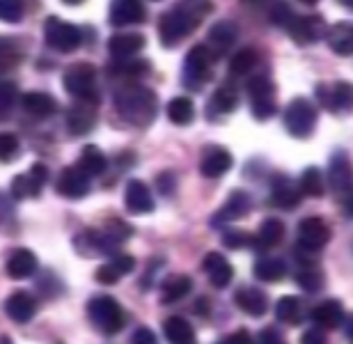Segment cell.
Wrapping results in <instances>:
<instances>
[{
  "label": "cell",
  "instance_id": "c3c4849f",
  "mask_svg": "<svg viewBox=\"0 0 353 344\" xmlns=\"http://www.w3.org/2000/svg\"><path fill=\"white\" fill-rule=\"evenodd\" d=\"M110 264L119 276H126V273H131L133 269H136V257L133 255H115L110 259Z\"/></svg>",
  "mask_w": 353,
  "mask_h": 344
},
{
  "label": "cell",
  "instance_id": "9f6ffc18",
  "mask_svg": "<svg viewBox=\"0 0 353 344\" xmlns=\"http://www.w3.org/2000/svg\"><path fill=\"white\" fill-rule=\"evenodd\" d=\"M14 216V209H12V202L7 198L5 193H0V221H10Z\"/></svg>",
  "mask_w": 353,
  "mask_h": 344
},
{
  "label": "cell",
  "instance_id": "4fadbf2b",
  "mask_svg": "<svg viewBox=\"0 0 353 344\" xmlns=\"http://www.w3.org/2000/svg\"><path fill=\"white\" fill-rule=\"evenodd\" d=\"M330 241V227L323 219L310 216L299 223V245L305 250H321Z\"/></svg>",
  "mask_w": 353,
  "mask_h": 344
},
{
  "label": "cell",
  "instance_id": "1f68e13d",
  "mask_svg": "<svg viewBox=\"0 0 353 344\" xmlns=\"http://www.w3.org/2000/svg\"><path fill=\"white\" fill-rule=\"evenodd\" d=\"M275 317H278L282 324L299 326L303 321V317H305L303 301L296 299V296H282L278 303H275Z\"/></svg>",
  "mask_w": 353,
  "mask_h": 344
},
{
  "label": "cell",
  "instance_id": "cb8c5ba5",
  "mask_svg": "<svg viewBox=\"0 0 353 344\" xmlns=\"http://www.w3.org/2000/svg\"><path fill=\"white\" fill-rule=\"evenodd\" d=\"M37 257H34L32 250H26V248H19L14 250L10 259H7L5 269H7V276L14 278V280H26L37 273Z\"/></svg>",
  "mask_w": 353,
  "mask_h": 344
},
{
  "label": "cell",
  "instance_id": "ee69618b",
  "mask_svg": "<svg viewBox=\"0 0 353 344\" xmlns=\"http://www.w3.org/2000/svg\"><path fill=\"white\" fill-rule=\"evenodd\" d=\"M19 99V90L12 81H0V115H5Z\"/></svg>",
  "mask_w": 353,
  "mask_h": 344
},
{
  "label": "cell",
  "instance_id": "836d02e7",
  "mask_svg": "<svg viewBox=\"0 0 353 344\" xmlns=\"http://www.w3.org/2000/svg\"><path fill=\"white\" fill-rule=\"evenodd\" d=\"M163 333L170 344H193L195 342L193 326L181 317H168L163 324Z\"/></svg>",
  "mask_w": 353,
  "mask_h": 344
},
{
  "label": "cell",
  "instance_id": "d590c367",
  "mask_svg": "<svg viewBox=\"0 0 353 344\" xmlns=\"http://www.w3.org/2000/svg\"><path fill=\"white\" fill-rule=\"evenodd\" d=\"M328 46L333 48L337 55H351L353 53V28L351 23H337L333 30L326 32Z\"/></svg>",
  "mask_w": 353,
  "mask_h": 344
},
{
  "label": "cell",
  "instance_id": "e575fe53",
  "mask_svg": "<svg viewBox=\"0 0 353 344\" xmlns=\"http://www.w3.org/2000/svg\"><path fill=\"white\" fill-rule=\"evenodd\" d=\"M190 287H193V280H190L188 276H181V273H176V276H170L163 283V292H161V303H165V305L176 303V301H181L190 292Z\"/></svg>",
  "mask_w": 353,
  "mask_h": 344
},
{
  "label": "cell",
  "instance_id": "816d5d0a",
  "mask_svg": "<svg viewBox=\"0 0 353 344\" xmlns=\"http://www.w3.org/2000/svg\"><path fill=\"white\" fill-rule=\"evenodd\" d=\"M218 344H255V340H252V335L245 328H239V331L230 333L228 338H223Z\"/></svg>",
  "mask_w": 353,
  "mask_h": 344
},
{
  "label": "cell",
  "instance_id": "f6af8a7d",
  "mask_svg": "<svg viewBox=\"0 0 353 344\" xmlns=\"http://www.w3.org/2000/svg\"><path fill=\"white\" fill-rule=\"evenodd\" d=\"M223 243L228 245L232 250H239V248H245V245L252 243V236L248 232L243 230H232V232H225L223 234Z\"/></svg>",
  "mask_w": 353,
  "mask_h": 344
},
{
  "label": "cell",
  "instance_id": "11a10c76",
  "mask_svg": "<svg viewBox=\"0 0 353 344\" xmlns=\"http://www.w3.org/2000/svg\"><path fill=\"white\" fill-rule=\"evenodd\" d=\"M301 344H326V335H323L321 328H310V331H305V335H303Z\"/></svg>",
  "mask_w": 353,
  "mask_h": 344
},
{
  "label": "cell",
  "instance_id": "277c9868",
  "mask_svg": "<svg viewBox=\"0 0 353 344\" xmlns=\"http://www.w3.org/2000/svg\"><path fill=\"white\" fill-rule=\"evenodd\" d=\"M88 317L103 335H115L124 328V310L112 296H94L88 303Z\"/></svg>",
  "mask_w": 353,
  "mask_h": 344
},
{
  "label": "cell",
  "instance_id": "6da1fadb",
  "mask_svg": "<svg viewBox=\"0 0 353 344\" xmlns=\"http://www.w3.org/2000/svg\"><path fill=\"white\" fill-rule=\"evenodd\" d=\"M211 5H176L174 10L159 19V37L163 46H176L181 39H186L190 32L200 26V21L207 17Z\"/></svg>",
  "mask_w": 353,
  "mask_h": 344
},
{
  "label": "cell",
  "instance_id": "ab89813d",
  "mask_svg": "<svg viewBox=\"0 0 353 344\" xmlns=\"http://www.w3.org/2000/svg\"><path fill=\"white\" fill-rule=\"evenodd\" d=\"M255 67H257V51L255 48H241V51H239L230 62V72L236 74V76L248 74Z\"/></svg>",
  "mask_w": 353,
  "mask_h": 344
},
{
  "label": "cell",
  "instance_id": "4316f807",
  "mask_svg": "<svg viewBox=\"0 0 353 344\" xmlns=\"http://www.w3.org/2000/svg\"><path fill=\"white\" fill-rule=\"evenodd\" d=\"M330 186H333L335 193L351 198V165L342 152H337L330 161Z\"/></svg>",
  "mask_w": 353,
  "mask_h": 344
},
{
  "label": "cell",
  "instance_id": "7402d4cb",
  "mask_svg": "<svg viewBox=\"0 0 353 344\" xmlns=\"http://www.w3.org/2000/svg\"><path fill=\"white\" fill-rule=\"evenodd\" d=\"M147 39L140 32H122L108 39V51L115 60H131L133 55H138L145 48Z\"/></svg>",
  "mask_w": 353,
  "mask_h": 344
},
{
  "label": "cell",
  "instance_id": "f1b7e54d",
  "mask_svg": "<svg viewBox=\"0 0 353 344\" xmlns=\"http://www.w3.org/2000/svg\"><path fill=\"white\" fill-rule=\"evenodd\" d=\"M285 236V225H282L280 219H266L262 221V225L257 230V236L252 239L250 245H255L259 250H266V248H273L278 245Z\"/></svg>",
  "mask_w": 353,
  "mask_h": 344
},
{
  "label": "cell",
  "instance_id": "9a60e30c",
  "mask_svg": "<svg viewBox=\"0 0 353 344\" xmlns=\"http://www.w3.org/2000/svg\"><path fill=\"white\" fill-rule=\"evenodd\" d=\"M110 23L117 28L124 26H138L147 19L143 0H112L110 3Z\"/></svg>",
  "mask_w": 353,
  "mask_h": 344
},
{
  "label": "cell",
  "instance_id": "30bf717a",
  "mask_svg": "<svg viewBox=\"0 0 353 344\" xmlns=\"http://www.w3.org/2000/svg\"><path fill=\"white\" fill-rule=\"evenodd\" d=\"M287 30L296 44L307 46V44H312V41H319L326 37L330 26L323 21V17H319V14H307V17H294L289 21Z\"/></svg>",
  "mask_w": 353,
  "mask_h": 344
},
{
  "label": "cell",
  "instance_id": "44dd1931",
  "mask_svg": "<svg viewBox=\"0 0 353 344\" xmlns=\"http://www.w3.org/2000/svg\"><path fill=\"white\" fill-rule=\"evenodd\" d=\"M299 184H294L292 179L285 174H275L271 179V205L280 209H294L301 202Z\"/></svg>",
  "mask_w": 353,
  "mask_h": 344
},
{
  "label": "cell",
  "instance_id": "6f0895ef",
  "mask_svg": "<svg viewBox=\"0 0 353 344\" xmlns=\"http://www.w3.org/2000/svg\"><path fill=\"white\" fill-rule=\"evenodd\" d=\"M340 3H342L344 7H349V10H351V7H353V0H340Z\"/></svg>",
  "mask_w": 353,
  "mask_h": 344
},
{
  "label": "cell",
  "instance_id": "52a82bcc",
  "mask_svg": "<svg viewBox=\"0 0 353 344\" xmlns=\"http://www.w3.org/2000/svg\"><path fill=\"white\" fill-rule=\"evenodd\" d=\"M211 65H214L211 48H207V44H195L186 53V60H183V81H186V85L193 90L202 88L211 79Z\"/></svg>",
  "mask_w": 353,
  "mask_h": 344
},
{
  "label": "cell",
  "instance_id": "60d3db41",
  "mask_svg": "<svg viewBox=\"0 0 353 344\" xmlns=\"http://www.w3.org/2000/svg\"><path fill=\"white\" fill-rule=\"evenodd\" d=\"M19 156V138L10 131H0V161L10 163Z\"/></svg>",
  "mask_w": 353,
  "mask_h": 344
},
{
  "label": "cell",
  "instance_id": "f35d334b",
  "mask_svg": "<svg viewBox=\"0 0 353 344\" xmlns=\"http://www.w3.org/2000/svg\"><path fill=\"white\" fill-rule=\"evenodd\" d=\"M239 106V92L232 85H223L214 92V99H211V108L221 115H230L234 113Z\"/></svg>",
  "mask_w": 353,
  "mask_h": 344
},
{
  "label": "cell",
  "instance_id": "5bb4252c",
  "mask_svg": "<svg viewBox=\"0 0 353 344\" xmlns=\"http://www.w3.org/2000/svg\"><path fill=\"white\" fill-rule=\"evenodd\" d=\"M55 188H58V193L62 195V198L81 200V198H85L88 191H90V177L85 172H81L76 165H69L60 172Z\"/></svg>",
  "mask_w": 353,
  "mask_h": 344
},
{
  "label": "cell",
  "instance_id": "d4e9b609",
  "mask_svg": "<svg viewBox=\"0 0 353 344\" xmlns=\"http://www.w3.org/2000/svg\"><path fill=\"white\" fill-rule=\"evenodd\" d=\"M316 94H319L321 103L328 110H342V108H351V83H335L330 85H319L316 88Z\"/></svg>",
  "mask_w": 353,
  "mask_h": 344
},
{
  "label": "cell",
  "instance_id": "d6a6232c",
  "mask_svg": "<svg viewBox=\"0 0 353 344\" xmlns=\"http://www.w3.org/2000/svg\"><path fill=\"white\" fill-rule=\"evenodd\" d=\"M236 41V26L230 21H218L209 30V44L216 48V53H225ZM207 46V48H211Z\"/></svg>",
  "mask_w": 353,
  "mask_h": 344
},
{
  "label": "cell",
  "instance_id": "7c38bea8",
  "mask_svg": "<svg viewBox=\"0 0 353 344\" xmlns=\"http://www.w3.org/2000/svg\"><path fill=\"white\" fill-rule=\"evenodd\" d=\"M250 209H252L250 195L245 193V191H234L228 200H225V205L214 214V219H211V225H214V227H225L228 223L241 221V219H245V216L250 214Z\"/></svg>",
  "mask_w": 353,
  "mask_h": 344
},
{
  "label": "cell",
  "instance_id": "ac0fdd59",
  "mask_svg": "<svg viewBox=\"0 0 353 344\" xmlns=\"http://www.w3.org/2000/svg\"><path fill=\"white\" fill-rule=\"evenodd\" d=\"M97 124V108L92 106V99H76V103L67 113V126L74 136H85Z\"/></svg>",
  "mask_w": 353,
  "mask_h": 344
},
{
  "label": "cell",
  "instance_id": "7a4b0ae2",
  "mask_svg": "<svg viewBox=\"0 0 353 344\" xmlns=\"http://www.w3.org/2000/svg\"><path fill=\"white\" fill-rule=\"evenodd\" d=\"M115 106L126 122L145 126L157 115V94L138 83H129L115 92Z\"/></svg>",
  "mask_w": 353,
  "mask_h": 344
},
{
  "label": "cell",
  "instance_id": "4dcf8cb0",
  "mask_svg": "<svg viewBox=\"0 0 353 344\" xmlns=\"http://www.w3.org/2000/svg\"><path fill=\"white\" fill-rule=\"evenodd\" d=\"M252 273L262 283H278L287 276V264L278 257H262L252 266Z\"/></svg>",
  "mask_w": 353,
  "mask_h": 344
},
{
  "label": "cell",
  "instance_id": "f907efd6",
  "mask_svg": "<svg viewBox=\"0 0 353 344\" xmlns=\"http://www.w3.org/2000/svg\"><path fill=\"white\" fill-rule=\"evenodd\" d=\"M157 186L163 195H172L176 191V179L172 172H161L157 177Z\"/></svg>",
  "mask_w": 353,
  "mask_h": 344
},
{
  "label": "cell",
  "instance_id": "b9f144b4",
  "mask_svg": "<svg viewBox=\"0 0 353 344\" xmlns=\"http://www.w3.org/2000/svg\"><path fill=\"white\" fill-rule=\"evenodd\" d=\"M23 19V0H0V21L19 23Z\"/></svg>",
  "mask_w": 353,
  "mask_h": 344
},
{
  "label": "cell",
  "instance_id": "ba28073f",
  "mask_svg": "<svg viewBox=\"0 0 353 344\" xmlns=\"http://www.w3.org/2000/svg\"><path fill=\"white\" fill-rule=\"evenodd\" d=\"M65 90L76 99H94L97 72L90 62H76L65 72Z\"/></svg>",
  "mask_w": 353,
  "mask_h": 344
},
{
  "label": "cell",
  "instance_id": "db71d44e",
  "mask_svg": "<svg viewBox=\"0 0 353 344\" xmlns=\"http://www.w3.org/2000/svg\"><path fill=\"white\" fill-rule=\"evenodd\" d=\"M257 344H285V340H282V335L275 331V328H264V331L259 333Z\"/></svg>",
  "mask_w": 353,
  "mask_h": 344
},
{
  "label": "cell",
  "instance_id": "681fc988",
  "mask_svg": "<svg viewBox=\"0 0 353 344\" xmlns=\"http://www.w3.org/2000/svg\"><path fill=\"white\" fill-rule=\"evenodd\" d=\"M94 278H97V283H101V285H115L122 276H119V273L112 269V264L108 262V264L99 266L97 273H94Z\"/></svg>",
  "mask_w": 353,
  "mask_h": 344
},
{
  "label": "cell",
  "instance_id": "7bdbcfd3",
  "mask_svg": "<svg viewBox=\"0 0 353 344\" xmlns=\"http://www.w3.org/2000/svg\"><path fill=\"white\" fill-rule=\"evenodd\" d=\"M296 280H299V285L305 292H319L321 287H323V273L319 269H314V266H310V269L301 271L299 276H296Z\"/></svg>",
  "mask_w": 353,
  "mask_h": 344
},
{
  "label": "cell",
  "instance_id": "603a6c76",
  "mask_svg": "<svg viewBox=\"0 0 353 344\" xmlns=\"http://www.w3.org/2000/svg\"><path fill=\"white\" fill-rule=\"evenodd\" d=\"M234 303L239 310H243L245 314H250V317H262L268 310V296L262 290L250 287V285L239 287L234 292Z\"/></svg>",
  "mask_w": 353,
  "mask_h": 344
},
{
  "label": "cell",
  "instance_id": "e0dca14e",
  "mask_svg": "<svg viewBox=\"0 0 353 344\" xmlns=\"http://www.w3.org/2000/svg\"><path fill=\"white\" fill-rule=\"evenodd\" d=\"M232 165H234V159H232V154L225 150V147H207L200 161V172H202V177H207V179H218V177H223Z\"/></svg>",
  "mask_w": 353,
  "mask_h": 344
},
{
  "label": "cell",
  "instance_id": "d6986e66",
  "mask_svg": "<svg viewBox=\"0 0 353 344\" xmlns=\"http://www.w3.org/2000/svg\"><path fill=\"white\" fill-rule=\"evenodd\" d=\"M5 312L14 324H28L34 317V312H37V301L32 299V294L19 290L7 296Z\"/></svg>",
  "mask_w": 353,
  "mask_h": 344
},
{
  "label": "cell",
  "instance_id": "74e56055",
  "mask_svg": "<svg viewBox=\"0 0 353 344\" xmlns=\"http://www.w3.org/2000/svg\"><path fill=\"white\" fill-rule=\"evenodd\" d=\"M299 191L301 195H307V198H321L323 191H326V184H323V174L319 168H307L303 172L299 181Z\"/></svg>",
  "mask_w": 353,
  "mask_h": 344
},
{
  "label": "cell",
  "instance_id": "7dc6e473",
  "mask_svg": "<svg viewBox=\"0 0 353 344\" xmlns=\"http://www.w3.org/2000/svg\"><path fill=\"white\" fill-rule=\"evenodd\" d=\"M19 58H21V55H19V51L12 44H7V41L0 44V67H3V69L14 67L19 62Z\"/></svg>",
  "mask_w": 353,
  "mask_h": 344
},
{
  "label": "cell",
  "instance_id": "bcb514c9",
  "mask_svg": "<svg viewBox=\"0 0 353 344\" xmlns=\"http://www.w3.org/2000/svg\"><path fill=\"white\" fill-rule=\"evenodd\" d=\"M292 19H294V14H292V10H289V5H285V3L275 5L271 10V23H275V26L287 28Z\"/></svg>",
  "mask_w": 353,
  "mask_h": 344
},
{
  "label": "cell",
  "instance_id": "ffe728a7",
  "mask_svg": "<svg viewBox=\"0 0 353 344\" xmlns=\"http://www.w3.org/2000/svg\"><path fill=\"white\" fill-rule=\"evenodd\" d=\"M124 205H126V209H129V214H136V216L154 212V198H152V191L147 188L145 181L131 179L129 184H126Z\"/></svg>",
  "mask_w": 353,
  "mask_h": 344
},
{
  "label": "cell",
  "instance_id": "680465c9",
  "mask_svg": "<svg viewBox=\"0 0 353 344\" xmlns=\"http://www.w3.org/2000/svg\"><path fill=\"white\" fill-rule=\"evenodd\" d=\"M67 5H79V3H83V0H65Z\"/></svg>",
  "mask_w": 353,
  "mask_h": 344
},
{
  "label": "cell",
  "instance_id": "2e32d148",
  "mask_svg": "<svg viewBox=\"0 0 353 344\" xmlns=\"http://www.w3.org/2000/svg\"><path fill=\"white\" fill-rule=\"evenodd\" d=\"M202 269L207 273L209 283L218 287V290L230 287L232 278H234V269H232V264L228 262V257L221 255V252H207L202 259Z\"/></svg>",
  "mask_w": 353,
  "mask_h": 344
},
{
  "label": "cell",
  "instance_id": "5b68a950",
  "mask_svg": "<svg viewBox=\"0 0 353 344\" xmlns=\"http://www.w3.org/2000/svg\"><path fill=\"white\" fill-rule=\"evenodd\" d=\"M44 37H46V44L55 48V51L74 53L76 48L81 46L83 32L79 26L69 23V21H62L58 17H48L46 26H44Z\"/></svg>",
  "mask_w": 353,
  "mask_h": 344
},
{
  "label": "cell",
  "instance_id": "8992f818",
  "mask_svg": "<svg viewBox=\"0 0 353 344\" xmlns=\"http://www.w3.org/2000/svg\"><path fill=\"white\" fill-rule=\"evenodd\" d=\"M285 126L294 138H307L316 126V108L312 101L296 97L285 108Z\"/></svg>",
  "mask_w": 353,
  "mask_h": 344
},
{
  "label": "cell",
  "instance_id": "83f0119b",
  "mask_svg": "<svg viewBox=\"0 0 353 344\" xmlns=\"http://www.w3.org/2000/svg\"><path fill=\"white\" fill-rule=\"evenodd\" d=\"M76 168H79L81 172H85L92 179V177H99V174L105 172V168H108V159H105V154L99 150L97 145H88V147H83L79 165Z\"/></svg>",
  "mask_w": 353,
  "mask_h": 344
},
{
  "label": "cell",
  "instance_id": "8d00e7d4",
  "mask_svg": "<svg viewBox=\"0 0 353 344\" xmlns=\"http://www.w3.org/2000/svg\"><path fill=\"white\" fill-rule=\"evenodd\" d=\"M165 113H168V117H170L172 124L188 126L195 119V106H193V101L186 99V97H174V99L168 101Z\"/></svg>",
  "mask_w": 353,
  "mask_h": 344
},
{
  "label": "cell",
  "instance_id": "3957f363",
  "mask_svg": "<svg viewBox=\"0 0 353 344\" xmlns=\"http://www.w3.org/2000/svg\"><path fill=\"white\" fill-rule=\"evenodd\" d=\"M129 236H131V227L126 225V223L110 221V223H105L101 230L81 234L79 239H76V248L88 257L110 255V252H115Z\"/></svg>",
  "mask_w": 353,
  "mask_h": 344
},
{
  "label": "cell",
  "instance_id": "f546056e",
  "mask_svg": "<svg viewBox=\"0 0 353 344\" xmlns=\"http://www.w3.org/2000/svg\"><path fill=\"white\" fill-rule=\"evenodd\" d=\"M21 103H23V108L28 113L39 117V119L51 117L55 110H58V103H55L53 97L46 92H28L21 97Z\"/></svg>",
  "mask_w": 353,
  "mask_h": 344
},
{
  "label": "cell",
  "instance_id": "f5cc1de1",
  "mask_svg": "<svg viewBox=\"0 0 353 344\" xmlns=\"http://www.w3.org/2000/svg\"><path fill=\"white\" fill-rule=\"evenodd\" d=\"M131 344H159V340H157V335H154L152 328L143 326L131 335Z\"/></svg>",
  "mask_w": 353,
  "mask_h": 344
},
{
  "label": "cell",
  "instance_id": "484cf974",
  "mask_svg": "<svg viewBox=\"0 0 353 344\" xmlns=\"http://www.w3.org/2000/svg\"><path fill=\"white\" fill-rule=\"evenodd\" d=\"M310 317L316 324V328H337L344 319V307L340 301H323L310 312Z\"/></svg>",
  "mask_w": 353,
  "mask_h": 344
},
{
  "label": "cell",
  "instance_id": "91938a15",
  "mask_svg": "<svg viewBox=\"0 0 353 344\" xmlns=\"http://www.w3.org/2000/svg\"><path fill=\"white\" fill-rule=\"evenodd\" d=\"M301 3H305V5H314V3H319V0H301Z\"/></svg>",
  "mask_w": 353,
  "mask_h": 344
},
{
  "label": "cell",
  "instance_id": "9c48e42d",
  "mask_svg": "<svg viewBox=\"0 0 353 344\" xmlns=\"http://www.w3.org/2000/svg\"><path fill=\"white\" fill-rule=\"evenodd\" d=\"M248 94L252 103V115L257 119H271L278 113V103H275V88L266 76H257L248 83Z\"/></svg>",
  "mask_w": 353,
  "mask_h": 344
},
{
  "label": "cell",
  "instance_id": "8fae6325",
  "mask_svg": "<svg viewBox=\"0 0 353 344\" xmlns=\"http://www.w3.org/2000/svg\"><path fill=\"white\" fill-rule=\"evenodd\" d=\"M48 179V168L44 163H34L30 168V172L19 174L12 179V198L14 200H30L39 198L41 188H44Z\"/></svg>",
  "mask_w": 353,
  "mask_h": 344
}]
</instances>
